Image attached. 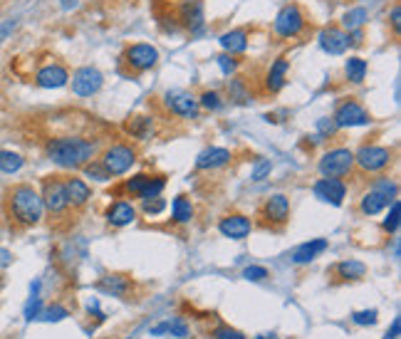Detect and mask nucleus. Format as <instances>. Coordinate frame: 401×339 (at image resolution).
<instances>
[{"mask_svg":"<svg viewBox=\"0 0 401 339\" xmlns=\"http://www.w3.org/2000/svg\"><path fill=\"white\" fill-rule=\"evenodd\" d=\"M6 213L15 226L33 228L42 221L45 215V206H42V196L30 183H15L6 191Z\"/></svg>","mask_w":401,"mask_h":339,"instance_id":"1","label":"nucleus"},{"mask_svg":"<svg viewBox=\"0 0 401 339\" xmlns=\"http://www.w3.org/2000/svg\"><path fill=\"white\" fill-rule=\"evenodd\" d=\"M97 151H99L97 142H90L85 136H55L45 144L47 158L67 171H77L85 164H90L97 156Z\"/></svg>","mask_w":401,"mask_h":339,"instance_id":"2","label":"nucleus"},{"mask_svg":"<svg viewBox=\"0 0 401 339\" xmlns=\"http://www.w3.org/2000/svg\"><path fill=\"white\" fill-rule=\"evenodd\" d=\"M40 196H42L45 213L50 215L52 221H63V218H67L69 210H72L67 204V196H65L63 176H45V179H42V188H40Z\"/></svg>","mask_w":401,"mask_h":339,"instance_id":"3","label":"nucleus"},{"mask_svg":"<svg viewBox=\"0 0 401 339\" xmlns=\"http://www.w3.org/2000/svg\"><path fill=\"white\" fill-rule=\"evenodd\" d=\"M396 181L391 179H377V181L369 186V191L359 201V210L364 215H377L389 206V201H396Z\"/></svg>","mask_w":401,"mask_h":339,"instance_id":"4","label":"nucleus"},{"mask_svg":"<svg viewBox=\"0 0 401 339\" xmlns=\"http://www.w3.org/2000/svg\"><path fill=\"white\" fill-rule=\"evenodd\" d=\"M136 149L131 147V144H112V147H107L102 151V156H99V164L104 166V171H107L112 179H117V176H124L126 171L131 169V166L136 164Z\"/></svg>","mask_w":401,"mask_h":339,"instance_id":"5","label":"nucleus"},{"mask_svg":"<svg viewBox=\"0 0 401 339\" xmlns=\"http://www.w3.org/2000/svg\"><path fill=\"white\" fill-rule=\"evenodd\" d=\"M320 174L325 179H345L354 171V154L345 147H337V149H329L322 158H320V164H317Z\"/></svg>","mask_w":401,"mask_h":339,"instance_id":"6","label":"nucleus"},{"mask_svg":"<svg viewBox=\"0 0 401 339\" xmlns=\"http://www.w3.org/2000/svg\"><path fill=\"white\" fill-rule=\"evenodd\" d=\"M391 161H394V151L389 147H377V144H364L354 154V166H359L364 174H377V171L389 169Z\"/></svg>","mask_w":401,"mask_h":339,"instance_id":"7","label":"nucleus"},{"mask_svg":"<svg viewBox=\"0 0 401 339\" xmlns=\"http://www.w3.org/2000/svg\"><path fill=\"white\" fill-rule=\"evenodd\" d=\"M260 218H263V226L272 228V231H280L285 223L290 221V201L283 193H275L263 204L260 208Z\"/></svg>","mask_w":401,"mask_h":339,"instance_id":"8","label":"nucleus"},{"mask_svg":"<svg viewBox=\"0 0 401 339\" xmlns=\"http://www.w3.org/2000/svg\"><path fill=\"white\" fill-rule=\"evenodd\" d=\"M305 13L300 6H285L283 10L277 13L275 23H272V30H275L280 38H297L302 30H305Z\"/></svg>","mask_w":401,"mask_h":339,"instance_id":"9","label":"nucleus"},{"mask_svg":"<svg viewBox=\"0 0 401 339\" xmlns=\"http://www.w3.org/2000/svg\"><path fill=\"white\" fill-rule=\"evenodd\" d=\"M164 104L171 114L181 119H196L198 117V99L186 90H169L164 94Z\"/></svg>","mask_w":401,"mask_h":339,"instance_id":"10","label":"nucleus"},{"mask_svg":"<svg viewBox=\"0 0 401 339\" xmlns=\"http://www.w3.org/2000/svg\"><path fill=\"white\" fill-rule=\"evenodd\" d=\"M124 63L129 65L134 72H147L158 63V50L149 42H136V45L126 47Z\"/></svg>","mask_w":401,"mask_h":339,"instance_id":"11","label":"nucleus"},{"mask_svg":"<svg viewBox=\"0 0 401 339\" xmlns=\"http://www.w3.org/2000/svg\"><path fill=\"white\" fill-rule=\"evenodd\" d=\"M332 122L337 124V129H347V126H364L369 124V112L354 99H347L337 107Z\"/></svg>","mask_w":401,"mask_h":339,"instance_id":"12","label":"nucleus"},{"mask_svg":"<svg viewBox=\"0 0 401 339\" xmlns=\"http://www.w3.org/2000/svg\"><path fill=\"white\" fill-rule=\"evenodd\" d=\"M102 72L95 67H79L72 74V92L77 97H92L102 90Z\"/></svg>","mask_w":401,"mask_h":339,"instance_id":"13","label":"nucleus"},{"mask_svg":"<svg viewBox=\"0 0 401 339\" xmlns=\"http://www.w3.org/2000/svg\"><path fill=\"white\" fill-rule=\"evenodd\" d=\"M312 191H315V196L322 201V204H329V206H342L347 198V183L342 181V179H320V181H315V186H312Z\"/></svg>","mask_w":401,"mask_h":339,"instance_id":"14","label":"nucleus"},{"mask_svg":"<svg viewBox=\"0 0 401 339\" xmlns=\"http://www.w3.org/2000/svg\"><path fill=\"white\" fill-rule=\"evenodd\" d=\"M97 290L104 295H112V297H119V300H131L134 295V280L129 275H119V272H112V275H104L99 283H97Z\"/></svg>","mask_w":401,"mask_h":339,"instance_id":"15","label":"nucleus"},{"mask_svg":"<svg viewBox=\"0 0 401 339\" xmlns=\"http://www.w3.org/2000/svg\"><path fill=\"white\" fill-rule=\"evenodd\" d=\"M218 231H220V235L231 238V240H245V238L250 235V231H253V221L243 213L223 215L218 223Z\"/></svg>","mask_w":401,"mask_h":339,"instance_id":"16","label":"nucleus"},{"mask_svg":"<svg viewBox=\"0 0 401 339\" xmlns=\"http://www.w3.org/2000/svg\"><path fill=\"white\" fill-rule=\"evenodd\" d=\"M327 275L332 277V283H337V285L359 283V280L367 277V265L359 261H342V263H334V265L327 270Z\"/></svg>","mask_w":401,"mask_h":339,"instance_id":"17","label":"nucleus"},{"mask_svg":"<svg viewBox=\"0 0 401 339\" xmlns=\"http://www.w3.org/2000/svg\"><path fill=\"white\" fill-rule=\"evenodd\" d=\"M176 20L181 28H186L188 33H198L204 28V3L201 0H183L179 13H176Z\"/></svg>","mask_w":401,"mask_h":339,"instance_id":"18","label":"nucleus"},{"mask_svg":"<svg viewBox=\"0 0 401 339\" xmlns=\"http://www.w3.org/2000/svg\"><path fill=\"white\" fill-rule=\"evenodd\" d=\"M63 188H65V196H67V204L72 210L85 208L87 201L92 198V188L87 186V181H82L77 176H63Z\"/></svg>","mask_w":401,"mask_h":339,"instance_id":"19","label":"nucleus"},{"mask_svg":"<svg viewBox=\"0 0 401 339\" xmlns=\"http://www.w3.org/2000/svg\"><path fill=\"white\" fill-rule=\"evenodd\" d=\"M35 82H38V87H42V90H60V87H65L69 82V72L63 65L52 63V65H45L42 69H38Z\"/></svg>","mask_w":401,"mask_h":339,"instance_id":"20","label":"nucleus"},{"mask_svg":"<svg viewBox=\"0 0 401 339\" xmlns=\"http://www.w3.org/2000/svg\"><path fill=\"white\" fill-rule=\"evenodd\" d=\"M233 154L228 149H220V147H211L206 151L198 154L196 158V169L198 171H215V169H223V166L231 164Z\"/></svg>","mask_w":401,"mask_h":339,"instance_id":"21","label":"nucleus"},{"mask_svg":"<svg viewBox=\"0 0 401 339\" xmlns=\"http://www.w3.org/2000/svg\"><path fill=\"white\" fill-rule=\"evenodd\" d=\"M317 40H320V47L329 55H342L350 47V35L342 28H325Z\"/></svg>","mask_w":401,"mask_h":339,"instance_id":"22","label":"nucleus"},{"mask_svg":"<svg viewBox=\"0 0 401 339\" xmlns=\"http://www.w3.org/2000/svg\"><path fill=\"white\" fill-rule=\"evenodd\" d=\"M136 218V208L129 204V201H114L107 208V223L112 228H124L129 223H134Z\"/></svg>","mask_w":401,"mask_h":339,"instance_id":"23","label":"nucleus"},{"mask_svg":"<svg viewBox=\"0 0 401 339\" xmlns=\"http://www.w3.org/2000/svg\"><path fill=\"white\" fill-rule=\"evenodd\" d=\"M327 250V240L325 238H315V240H307V243L297 245L293 250V263L295 265H307L317 258V255H322Z\"/></svg>","mask_w":401,"mask_h":339,"instance_id":"24","label":"nucleus"},{"mask_svg":"<svg viewBox=\"0 0 401 339\" xmlns=\"http://www.w3.org/2000/svg\"><path fill=\"white\" fill-rule=\"evenodd\" d=\"M288 69H290V63L288 57H277L272 67L268 69V77H265V90L268 92H280L285 87V79H288Z\"/></svg>","mask_w":401,"mask_h":339,"instance_id":"25","label":"nucleus"},{"mask_svg":"<svg viewBox=\"0 0 401 339\" xmlns=\"http://www.w3.org/2000/svg\"><path fill=\"white\" fill-rule=\"evenodd\" d=\"M218 42L228 55H238V52L248 50V33L245 30H228V33L220 35Z\"/></svg>","mask_w":401,"mask_h":339,"instance_id":"26","label":"nucleus"},{"mask_svg":"<svg viewBox=\"0 0 401 339\" xmlns=\"http://www.w3.org/2000/svg\"><path fill=\"white\" fill-rule=\"evenodd\" d=\"M171 218H174V223H179V226H183V223H191L193 204L188 201L186 196H176L174 198V204H171Z\"/></svg>","mask_w":401,"mask_h":339,"instance_id":"27","label":"nucleus"},{"mask_svg":"<svg viewBox=\"0 0 401 339\" xmlns=\"http://www.w3.org/2000/svg\"><path fill=\"white\" fill-rule=\"evenodd\" d=\"M126 131L139 142H147V139L154 136V124L149 117H134L131 122H126Z\"/></svg>","mask_w":401,"mask_h":339,"instance_id":"28","label":"nucleus"},{"mask_svg":"<svg viewBox=\"0 0 401 339\" xmlns=\"http://www.w3.org/2000/svg\"><path fill=\"white\" fill-rule=\"evenodd\" d=\"M152 334L154 337H158V334H171V337L176 339H183L188 337V324L183 322V320H166V322L152 327Z\"/></svg>","mask_w":401,"mask_h":339,"instance_id":"29","label":"nucleus"},{"mask_svg":"<svg viewBox=\"0 0 401 339\" xmlns=\"http://www.w3.org/2000/svg\"><path fill=\"white\" fill-rule=\"evenodd\" d=\"M345 74L350 82L359 85V82H364V77H367V63H364L362 57H350L345 63Z\"/></svg>","mask_w":401,"mask_h":339,"instance_id":"30","label":"nucleus"},{"mask_svg":"<svg viewBox=\"0 0 401 339\" xmlns=\"http://www.w3.org/2000/svg\"><path fill=\"white\" fill-rule=\"evenodd\" d=\"M25 158L15 151H8V149H0V171L3 174H17V171L23 169Z\"/></svg>","mask_w":401,"mask_h":339,"instance_id":"31","label":"nucleus"},{"mask_svg":"<svg viewBox=\"0 0 401 339\" xmlns=\"http://www.w3.org/2000/svg\"><path fill=\"white\" fill-rule=\"evenodd\" d=\"M149 181H152V176L149 174H136V176H131L124 186H122V191H124L129 198H142V193H144V188H147Z\"/></svg>","mask_w":401,"mask_h":339,"instance_id":"32","label":"nucleus"},{"mask_svg":"<svg viewBox=\"0 0 401 339\" xmlns=\"http://www.w3.org/2000/svg\"><path fill=\"white\" fill-rule=\"evenodd\" d=\"M367 17H369V13L364 10V8H352V10H347L345 13V17H342V28L345 30H359L364 23H367Z\"/></svg>","mask_w":401,"mask_h":339,"instance_id":"33","label":"nucleus"},{"mask_svg":"<svg viewBox=\"0 0 401 339\" xmlns=\"http://www.w3.org/2000/svg\"><path fill=\"white\" fill-rule=\"evenodd\" d=\"M82 171H85L87 179H92V181H99V183H107L109 179H112V176H109L107 171H104V166L99 164V161H95V158H92L90 164L82 166Z\"/></svg>","mask_w":401,"mask_h":339,"instance_id":"34","label":"nucleus"},{"mask_svg":"<svg viewBox=\"0 0 401 339\" xmlns=\"http://www.w3.org/2000/svg\"><path fill=\"white\" fill-rule=\"evenodd\" d=\"M65 317H69V310L63 305L42 307V312H40V320H45V322H60V320H65Z\"/></svg>","mask_w":401,"mask_h":339,"instance_id":"35","label":"nucleus"},{"mask_svg":"<svg viewBox=\"0 0 401 339\" xmlns=\"http://www.w3.org/2000/svg\"><path fill=\"white\" fill-rule=\"evenodd\" d=\"M399 215H401L399 201H391V210H389V215L384 218V231L391 233V235H394V233L399 231Z\"/></svg>","mask_w":401,"mask_h":339,"instance_id":"36","label":"nucleus"},{"mask_svg":"<svg viewBox=\"0 0 401 339\" xmlns=\"http://www.w3.org/2000/svg\"><path fill=\"white\" fill-rule=\"evenodd\" d=\"M198 104H201L204 109H208V112H215V109L223 107V99H220L218 92H204L201 99H198Z\"/></svg>","mask_w":401,"mask_h":339,"instance_id":"37","label":"nucleus"},{"mask_svg":"<svg viewBox=\"0 0 401 339\" xmlns=\"http://www.w3.org/2000/svg\"><path fill=\"white\" fill-rule=\"evenodd\" d=\"M215 63H218V67H220V72L223 74H236V69H238V60L233 55H228V52H223V55H218L215 57Z\"/></svg>","mask_w":401,"mask_h":339,"instance_id":"38","label":"nucleus"},{"mask_svg":"<svg viewBox=\"0 0 401 339\" xmlns=\"http://www.w3.org/2000/svg\"><path fill=\"white\" fill-rule=\"evenodd\" d=\"M228 94L233 97V99H238V102H248L250 99V94L245 92V87H243V79H231V85H228Z\"/></svg>","mask_w":401,"mask_h":339,"instance_id":"39","label":"nucleus"},{"mask_svg":"<svg viewBox=\"0 0 401 339\" xmlns=\"http://www.w3.org/2000/svg\"><path fill=\"white\" fill-rule=\"evenodd\" d=\"M142 208H144V213H147V215H158L161 210L166 208V201L161 196L147 198V201H142Z\"/></svg>","mask_w":401,"mask_h":339,"instance_id":"40","label":"nucleus"},{"mask_svg":"<svg viewBox=\"0 0 401 339\" xmlns=\"http://www.w3.org/2000/svg\"><path fill=\"white\" fill-rule=\"evenodd\" d=\"M40 312H42V300H40L38 295H33V297H30V302L25 305V320H28V322H33L35 317H40Z\"/></svg>","mask_w":401,"mask_h":339,"instance_id":"41","label":"nucleus"},{"mask_svg":"<svg viewBox=\"0 0 401 339\" xmlns=\"http://www.w3.org/2000/svg\"><path fill=\"white\" fill-rule=\"evenodd\" d=\"M213 337L215 339H245L243 332H238V329L228 327V324H220V327L213 329Z\"/></svg>","mask_w":401,"mask_h":339,"instance_id":"42","label":"nucleus"},{"mask_svg":"<svg viewBox=\"0 0 401 339\" xmlns=\"http://www.w3.org/2000/svg\"><path fill=\"white\" fill-rule=\"evenodd\" d=\"M377 317H379V312L377 310H364V312H354V315H352V322L354 324H374L377 322Z\"/></svg>","mask_w":401,"mask_h":339,"instance_id":"43","label":"nucleus"},{"mask_svg":"<svg viewBox=\"0 0 401 339\" xmlns=\"http://www.w3.org/2000/svg\"><path fill=\"white\" fill-rule=\"evenodd\" d=\"M270 171H272V164L268 161V158H263V161H258V164H255V169H253V174H250V179H253V181H263V179H265V176L270 174Z\"/></svg>","mask_w":401,"mask_h":339,"instance_id":"44","label":"nucleus"},{"mask_svg":"<svg viewBox=\"0 0 401 339\" xmlns=\"http://www.w3.org/2000/svg\"><path fill=\"white\" fill-rule=\"evenodd\" d=\"M243 277L245 280H253V283H260V280H265L268 277V270L265 267H260V265H250L243 270Z\"/></svg>","mask_w":401,"mask_h":339,"instance_id":"45","label":"nucleus"},{"mask_svg":"<svg viewBox=\"0 0 401 339\" xmlns=\"http://www.w3.org/2000/svg\"><path fill=\"white\" fill-rule=\"evenodd\" d=\"M15 20H8V23H3V25H0V42H3V40H8V38H10V33H13V30H15Z\"/></svg>","mask_w":401,"mask_h":339,"instance_id":"46","label":"nucleus"},{"mask_svg":"<svg viewBox=\"0 0 401 339\" xmlns=\"http://www.w3.org/2000/svg\"><path fill=\"white\" fill-rule=\"evenodd\" d=\"M399 25H401V8L394 6L391 8V28H394V33H399Z\"/></svg>","mask_w":401,"mask_h":339,"instance_id":"47","label":"nucleus"},{"mask_svg":"<svg viewBox=\"0 0 401 339\" xmlns=\"http://www.w3.org/2000/svg\"><path fill=\"white\" fill-rule=\"evenodd\" d=\"M399 329H401V322H399V320H394V324H391V332L386 334V339H396V334H399Z\"/></svg>","mask_w":401,"mask_h":339,"instance_id":"48","label":"nucleus"},{"mask_svg":"<svg viewBox=\"0 0 401 339\" xmlns=\"http://www.w3.org/2000/svg\"><path fill=\"white\" fill-rule=\"evenodd\" d=\"M60 6H63L65 10H72V8H77V0H60Z\"/></svg>","mask_w":401,"mask_h":339,"instance_id":"49","label":"nucleus"},{"mask_svg":"<svg viewBox=\"0 0 401 339\" xmlns=\"http://www.w3.org/2000/svg\"><path fill=\"white\" fill-rule=\"evenodd\" d=\"M0 263H10V253H6V250H0Z\"/></svg>","mask_w":401,"mask_h":339,"instance_id":"50","label":"nucleus"},{"mask_svg":"<svg viewBox=\"0 0 401 339\" xmlns=\"http://www.w3.org/2000/svg\"><path fill=\"white\" fill-rule=\"evenodd\" d=\"M255 339H280V337H277L275 332H270V334H260V337H255Z\"/></svg>","mask_w":401,"mask_h":339,"instance_id":"51","label":"nucleus"},{"mask_svg":"<svg viewBox=\"0 0 401 339\" xmlns=\"http://www.w3.org/2000/svg\"><path fill=\"white\" fill-rule=\"evenodd\" d=\"M0 288H3V272H0Z\"/></svg>","mask_w":401,"mask_h":339,"instance_id":"52","label":"nucleus"}]
</instances>
